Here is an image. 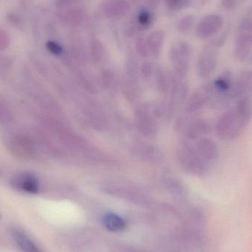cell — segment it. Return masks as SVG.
Segmentation results:
<instances>
[{
	"mask_svg": "<svg viewBox=\"0 0 252 252\" xmlns=\"http://www.w3.org/2000/svg\"><path fill=\"white\" fill-rule=\"evenodd\" d=\"M252 118V96L239 99L236 104L226 110L217 121L216 134L222 140H234L241 135Z\"/></svg>",
	"mask_w": 252,
	"mask_h": 252,
	"instance_id": "1",
	"label": "cell"
},
{
	"mask_svg": "<svg viewBox=\"0 0 252 252\" xmlns=\"http://www.w3.org/2000/svg\"><path fill=\"white\" fill-rule=\"evenodd\" d=\"M223 44V39L213 40L201 52L197 63V72L201 78L210 76L216 70L219 48Z\"/></svg>",
	"mask_w": 252,
	"mask_h": 252,
	"instance_id": "2",
	"label": "cell"
},
{
	"mask_svg": "<svg viewBox=\"0 0 252 252\" xmlns=\"http://www.w3.org/2000/svg\"><path fill=\"white\" fill-rule=\"evenodd\" d=\"M223 24V19L220 15H207L198 22L195 33L201 39H208L216 35L220 31Z\"/></svg>",
	"mask_w": 252,
	"mask_h": 252,
	"instance_id": "3",
	"label": "cell"
},
{
	"mask_svg": "<svg viewBox=\"0 0 252 252\" xmlns=\"http://www.w3.org/2000/svg\"><path fill=\"white\" fill-rule=\"evenodd\" d=\"M192 54V47L187 42H180L173 47L171 50V59L176 69L184 73L186 72Z\"/></svg>",
	"mask_w": 252,
	"mask_h": 252,
	"instance_id": "4",
	"label": "cell"
},
{
	"mask_svg": "<svg viewBox=\"0 0 252 252\" xmlns=\"http://www.w3.org/2000/svg\"><path fill=\"white\" fill-rule=\"evenodd\" d=\"M232 95L235 100L252 94V69L244 71L234 81Z\"/></svg>",
	"mask_w": 252,
	"mask_h": 252,
	"instance_id": "5",
	"label": "cell"
},
{
	"mask_svg": "<svg viewBox=\"0 0 252 252\" xmlns=\"http://www.w3.org/2000/svg\"><path fill=\"white\" fill-rule=\"evenodd\" d=\"M130 4L126 0H104L102 2L101 11L108 19H118L127 14Z\"/></svg>",
	"mask_w": 252,
	"mask_h": 252,
	"instance_id": "6",
	"label": "cell"
},
{
	"mask_svg": "<svg viewBox=\"0 0 252 252\" xmlns=\"http://www.w3.org/2000/svg\"><path fill=\"white\" fill-rule=\"evenodd\" d=\"M13 185L19 190L29 194H36L39 191L38 179L32 173H22L13 179Z\"/></svg>",
	"mask_w": 252,
	"mask_h": 252,
	"instance_id": "7",
	"label": "cell"
},
{
	"mask_svg": "<svg viewBox=\"0 0 252 252\" xmlns=\"http://www.w3.org/2000/svg\"><path fill=\"white\" fill-rule=\"evenodd\" d=\"M196 151L208 164L216 161L219 156V147L216 142L208 138H203L198 141Z\"/></svg>",
	"mask_w": 252,
	"mask_h": 252,
	"instance_id": "8",
	"label": "cell"
},
{
	"mask_svg": "<svg viewBox=\"0 0 252 252\" xmlns=\"http://www.w3.org/2000/svg\"><path fill=\"white\" fill-rule=\"evenodd\" d=\"M213 83L201 87L191 98L189 103V110L191 112L198 110L204 107L207 103H210L213 95Z\"/></svg>",
	"mask_w": 252,
	"mask_h": 252,
	"instance_id": "9",
	"label": "cell"
},
{
	"mask_svg": "<svg viewBox=\"0 0 252 252\" xmlns=\"http://www.w3.org/2000/svg\"><path fill=\"white\" fill-rule=\"evenodd\" d=\"M252 53V34H239L234 47L237 60L244 62Z\"/></svg>",
	"mask_w": 252,
	"mask_h": 252,
	"instance_id": "10",
	"label": "cell"
},
{
	"mask_svg": "<svg viewBox=\"0 0 252 252\" xmlns=\"http://www.w3.org/2000/svg\"><path fill=\"white\" fill-rule=\"evenodd\" d=\"M146 39L150 54L154 57L159 56L165 39L164 31L161 29L155 30L148 35Z\"/></svg>",
	"mask_w": 252,
	"mask_h": 252,
	"instance_id": "11",
	"label": "cell"
},
{
	"mask_svg": "<svg viewBox=\"0 0 252 252\" xmlns=\"http://www.w3.org/2000/svg\"><path fill=\"white\" fill-rule=\"evenodd\" d=\"M234 81L232 73L229 71L222 72L213 82V88L219 93H232Z\"/></svg>",
	"mask_w": 252,
	"mask_h": 252,
	"instance_id": "12",
	"label": "cell"
},
{
	"mask_svg": "<svg viewBox=\"0 0 252 252\" xmlns=\"http://www.w3.org/2000/svg\"><path fill=\"white\" fill-rule=\"evenodd\" d=\"M13 238L24 252H43L29 237L20 231H13Z\"/></svg>",
	"mask_w": 252,
	"mask_h": 252,
	"instance_id": "13",
	"label": "cell"
},
{
	"mask_svg": "<svg viewBox=\"0 0 252 252\" xmlns=\"http://www.w3.org/2000/svg\"><path fill=\"white\" fill-rule=\"evenodd\" d=\"M154 22V15L148 8H142L136 13V29L138 31H145L151 28Z\"/></svg>",
	"mask_w": 252,
	"mask_h": 252,
	"instance_id": "14",
	"label": "cell"
},
{
	"mask_svg": "<svg viewBox=\"0 0 252 252\" xmlns=\"http://www.w3.org/2000/svg\"><path fill=\"white\" fill-rule=\"evenodd\" d=\"M103 222L105 227L110 232H121L125 230L126 228L125 220L114 213H109L105 216Z\"/></svg>",
	"mask_w": 252,
	"mask_h": 252,
	"instance_id": "15",
	"label": "cell"
},
{
	"mask_svg": "<svg viewBox=\"0 0 252 252\" xmlns=\"http://www.w3.org/2000/svg\"><path fill=\"white\" fill-rule=\"evenodd\" d=\"M210 131V124L204 120L198 119L191 124L189 133L191 137L195 139L207 135Z\"/></svg>",
	"mask_w": 252,
	"mask_h": 252,
	"instance_id": "16",
	"label": "cell"
},
{
	"mask_svg": "<svg viewBox=\"0 0 252 252\" xmlns=\"http://www.w3.org/2000/svg\"><path fill=\"white\" fill-rule=\"evenodd\" d=\"M85 19V13L81 7H72L69 9L65 14V19L72 26H79Z\"/></svg>",
	"mask_w": 252,
	"mask_h": 252,
	"instance_id": "17",
	"label": "cell"
},
{
	"mask_svg": "<svg viewBox=\"0 0 252 252\" xmlns=\"http://www.w3.org/2000/svg\"><path fill=\"white\" fill-rule=\"evenodd\" d=\"M90 52L93 59L95 62H99L103 58V46L101 41L96 37H93L90 39Z\"/></svg>",
	"mask_w": 252,
	"mask_h": 252,
	"instance_id": "18",
	"label": "cell"
},
{
	"mask_svg": "<svg viewBox=\"0 0 252 252\" xmlns=\"http://www.w3.org/2000/svg\"><path fill=\"white\" fill-rule=\"evenodd\" d=\"M195 16L192 14H188L183 16L178 23V31L182 33H187L189 32L195 24Z\"/></svg>",
	"mask_w": 252,
	"mask_h": 252,
	"instance_id": "19",
	"label": "cell"
},
{
	"mask_svg": "<svg viewBox=\"0 0 252 252\" xmlns=\"http://www.w3.org/2000/svg\"><path fill=\"white\" fill-rule=\"evenodd\" d=\"M135 48L138 54L142 57H147L150 54L147 39L143 37H138L136 38L135 41Z\"/></svg>",
	"mask_w": 252,
	"mask_h": 252,
	"instance_id": "20",
	"label": "cell"
},
{
	"mask_svg": "<svg viewBox=\"0 0 252 252\" xmlns=\"http://www.w3.org/2000/svg\"><path fill=\"white\" fill-rule=\"evenodd\" d=\"M239 34H252V18L243 19L238 26Z\"/></svg>",
	"mask_w": 252,
	"mask_h": 252,
	"instance_id": "21",
	"label": "cell"
},
{
	"mask_svg": "<svg viewBox=\"0 0 252 252\" xmlns=\"http://www.w3.org/2000/svg\"><path fill=\"white\" fill-rule=\"evenodd\" d=\"M47 50L53 53V54L56 55V56H59L63 53V47H62L61 44L59 43L56 42L54 41H47Z\"/></svg>",
	"mask_w": 252,
	"mask_h": 252,
	"instance_id": "22",
	"label": "cell"
},
{
	"mask_svg": "<svg viewBox=\"0 0 252 252\" xmlns=\"http://www.w3.org/2000/svg\"><path fill=\"white\" fill-rule=\"evenodd\" d=\"M166 7L171 10H182V3L183 0H164Z\"/></svg>",
	"mask_w": 252,
	"mask_h": 252,
	"instance_id": "23",
	"label": "cell"
},
{
	"mask_svg": "<svg viewBox=\"0 0 252 252\" xmlns=\"http://www.w3.org/2000/svg\"><path fill=\"white\" fill-rule=\"evenodd\" d=\"M221 4L224 8L227 10H232L238 5V0H221Z\"/></svg>",
	"mask_w": 252,
	"mask_h": 252,
	"instance_id": "24",
	"label": "cell"
},
{
	"mask_svg": "<svg viewBox=\"0 0 252 252\" xmlns=\"http://www.w3.org/2000/svg\"><path fill=\"white\" fill-rule=\"evenodd\" d=\"M147 4L151 7H156L160 4L161 0H146Z\"/></svg>",
	"mask_w": 252,
	"mask_h": 252,
	"instance_id": "25",
	"label": "cell"
},
{
	"mask_svg": "<svg viewBox=\"0 0 252 252\" xmlns=\"http://www.w3.org/2000/svg\"><path fill=\"white\" fill-rule=\"evenodd\" d=\"M250 63L252 64V54L250 55Z\"/></svg>",
	"mask_w": 252,
	"mask_h": 252,
	"instance_id": "26",
	"label": "cell"
},
{
	"mask_svg": "<svg viewBox=\"0 0 252 252\" xmlns=\"http://www.w3.org/2000/svg\"><path fill=\"white\" fill-rule=\"evenodd\" d=\"M250 13H252V7L251 10H250Z\"/></svg>",
	"mask_w": 252,
	"mask_h": 252,
	"instance_id": "27",
	"label": "cell"
},
{
	"mask_svg": "<svg viewBox=\"0 0 252 252\" xmlns=\"http://www.w3.org/2000/svg\"><path fill=\"white\" fill-rule=\"evenodd\" d=\"M0 219H1V215H0Z\"/></svg>",
	"mask_w": 252,
	"mask_h": 252,
	"instance_id": "28",
	"label": "cell"
}]
</instances>
